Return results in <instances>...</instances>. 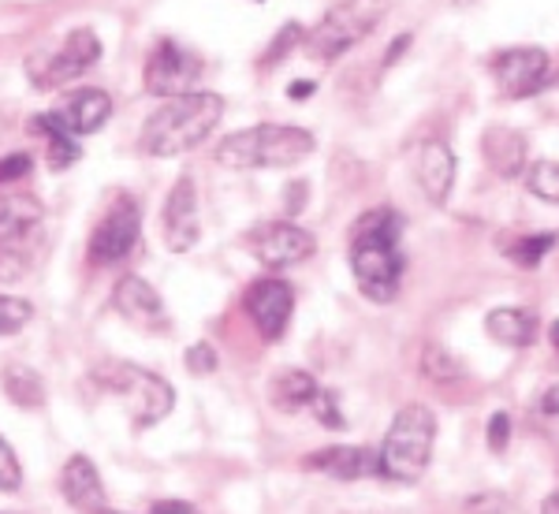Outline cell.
Segmentation results:
<instances>
[{
	"label": "cell",
	"instance_id": "obj_1",
	"mask_svg": "<svg viewBox=\"0 0 559 514\" xmlns=\"http://www.w3.org/2000/svg\"><path fill=\"white\" fill-rule=\"evenodd\" d=\"M400 239L403 216L392 205L362 213L350 228V273H355L358 291L377 306H388L400 295L403 273H407Z\"/></svg>",
	"mask_w": 559,
	"mask_h": 514
},
{
	"label": "cell",
	"instance_id": "obj_2",
	"mask_svg": "<svg viewBox=\"0 0 559 514\" xmlns=\"http://www.w3.org/2000/svg\"><path fill=\"white\" fill-rule=\"evenodd\" d=\"M224 116V97L213 89H191L157 108L139 134V150L146 157H183L202 146Z\"/></svg>",
	"mask_w": 559,
	"mask_h": 514
},
{
	"label": "cell",
	"instance_id": "obj_3",
	"mask_svg": "<svg viewBox=\"0 0 559 514\" xmlns=\"http://www.w3.org/2000/svg\"><path fill=\"white\" fill-rule=\"evenodd\" d=\"M318 150L306 128L295 123H254L247 131H236L216 146V165L236 168V171H254V168H287L299 165L310 153Z\"/></svg>",
	"mask_w": 559,
	"mask_h": 514
},
{
	"label": "cell",
	"instance_id": "obj_4",
	"mask_svg": "<svg viewBox=\"0 0 559 514\" xmlns=\"http://www.w3.org/2000/svg\"><path fill=\"white\" fill-rule=\"evenodd\" d=\"M432 444H437V414L426 403L400 407L377 451V477L392 485H414L429 470Z\"/></svg>",
	"mask_w": 559,
	"mask_h": 514
},
{
	"label": "cell",
	"instance_id": "obj_5",
	"mask_svg": "<svg viewBox=\"0 0 559 514\" xmlns=\"http://www.w3.org/2000/svg\"><path fill=\"white\" fill-rule=\"evenodd\" d=\"M97 381H102L105 392H112L116 399L123 403L131 426H139V429H150V426H157V421H165L176 407L173 384L142 366L108 362L97 369Z\"/></svg>",
	"mask_w": 559,
	"mask_h": 514
},
{
	"label": "cell",
	"instance_id": "obj_6",
	"mask_svg": "<svg viewBox=\"0 0 559 514\" xmlns=\"http://www.w3.org/2000/svg\"><path fill=\"white\" fill-rule=\"evenodd\" d=\"M388 0H344L332 8L324 20L306 34V52L318 60H336L344 57L350 45H358L384 20Z\"/></svg>",
	"mask_w": 559,
	"mask_h": 514
},
{
	"label": "cell",
	"instance_id": "obj_7",
	"mask_svg": "<svg viewBox=\"0 0 559 514\" xmlns=\"http://www.w3.org/2000/svg\"><path fill=\"white\" fill-rule=\"evenodd\" d=\"M102 60V41L94 31H71L60 45H41L26 57V75L38 89H57L79 79L90 64Z\"/></svg>",
	"mask_w": 559,
	"mask_h": 514
},
{
	"label": "cell",
	"instance_id": "obj_8",
	"mask_svg": "<svg viewBox=\"0 0 559 514\" xmlns=\"http://www.w3.org/2000/svg\"><path fill=\"white\" fill-rule=\"evenodd\" d=\"M139 236H142V210L139 202L128 194H120L108 213L102 216V224L94 228L90 236V261L94 265H116L139 247Z\"/></svg>",
	"mask_w": 559,
	"mask_h": 514
},
{
	"label": "cell",
	"instance_id": "obj_9",
	"mask_svg": "<svg viewBox=\"0 0 559 514\" xmlns=\"http://www.w3.org/2000/svg\"><path fill=\"white\" fill-rule=\"evenodd\" d=\"M198 75H202V60L173 38L157 41V49L146 60V89L153 97H165V101L191 94Z\"/></svg>",
	"mask_w": 559,
	"mask_h": 514
},
{
	"label": "cell",
	"instance_id": "obj_10",
	"mask_svg": "<svg viewBox=\"0 0 559 514\" xmlns=\"http://www.w3.org/2000/svg\"><path fill=\"white\" fill-rule=\"evenodd\" d=\"M548 71H552V60L537 45H519V49H508L492 60V79L508 101H522V97H534L537 89H545Z\"/></svg>",
	"mask_w": 559,
	"mask_h": 514
},
{
	"label": "cell",
	"instance_id": "obj_11",
	"mask_svg": "<svg viewBox=\"0 0 559 514\" xmlns=\"http://www.w3.org/2000/svg\"><path fill=\"white\" fill-rule=\"evenodd\" d=\"M250 250L265 268H292L318 250V239L292 220H269L250 231Z\"/></svg>",
	"mask_w": 559,
	"mask_h": 514
},
{
	"label": "cell",
	"instance_id": "obj_12",
	"mask_svg": "<svg viewBox=\"0 0 559 514\" xmlns=\"http://www.w3.org/2000/svg\"><path fill=\"white\" fill-rule=\"evenodd\" d=\"M242 306H247V318L254 321L261 339L276 343L287 332V324H292L295 291H292V284H287V279L265 276V279H258V284H250Z\"/></svg>",
	"mask_w": 559,
	"mask_h": 514
},
{
	"label": "cell",
	"instance_id": "obj_13",
	"mask_svg": "<svg viewBox=\"0 0 559 514\" xmlns=\"http://www.w3.org/2000/svg\"><path fill=\"white\" fill-rule=\"evenodd\" d=\"M160 228H165V242L173 254H187L202 239V220H198V191L191 176H179L176 187L165 198L160 210Z\"/></svg>",
	"mask_w": 559,
	"mask_h": 514
},
{
	"label": "cell",
	"instance_id": "obj_14",
	"mask_svg": "<svg viewBox=\"0 0 559 514\" xmlns=\"http://www.w3.org/2000/svg\"><path fill=\"white\" fill-rule=\"evenodd\" d=\"M60 489H64V500L75 507L79 514H108L112 507L105 503V485L97 466L90 463L86 455L68 458L64 474H60Z\"/></svg>",
	"mask_w": 559,
	"mask_h": 514
},
{
	"label": "cell",
	"instance_id": "obj_15",
	"mask_svg": "<svg viewBox=\"0 0 559 514\" xmlns=\"http://www.w3.org/2000/svg\"><path fill=\"white\" fill-rule=\"evenodd\" d=\"M41 202L26 191H4L0 194V250H23L31 231L41 224Z\"/></svg>",
	"mask_w": 559,
	"mask_h": 514
},
{
	"label": "cell",
	"instance_id": "obj_16",
	"mask_svg": "<svg viewBox=\"0 0 559 514\" xmlns=\"http://www.w3.org/2000/svg\"><path fill=\"white\" fill-rule=\"evenodd\" d=\"M112 306L120 318L142 324V328H160L165 324V302H160L157 287L146 284L142 276H123L112 291Z\"/></svg>",
	"mask_w": 559,
	"mask_h": 514
},
{
	"label": "cell",
	"instance_id": "obj_17",
	"mask_svg": "<svg viewBox=\"0 0 559 514\" xmlns=\"http://www.w3.org/2000/svg\"><path fill=\"white\" fill-rule=\"evenodd\" d=\"M418 183L432 205H444L455 187V150L448 142H426L418 150Z\"/></svg>",
	"mask_w": 559,
	"mask_h": 514
},
{
	"label": "cell",
	"instance_id": "obj_18",
	"mask_svg": "<svg viewBox=\"0 0 559 514\" xmlns=\"http://www.w3.org/2000/svg\"><path fill=\"white\" fill-rule=\"evenodd\" d=\"M306 470L336 477V481H358V477H377V451L369 447H324L306 458Z\"/></svg>",
	"mask_w": 559,
	"mask_h": 514
},
{
	"label": "cell",
	"instance_id": "obj_19",
	"mask_svg": "<svg viewBox=\"0 0 559 514\" xmlns=\"http://www.w3.org/2000/svg\"><path fill=\"white\" fill-rule=\"evenodd\" d=\"M481 157L500 179H515L526 171V139L511 128H489L481 134Z\"/></svg>",
	"mask_w": 559,
	"mask_h": 514
},
{
	"label": "cell",
	"instance_id": "obj_20",
	"mask_svg": "<svg viewBox=\"0 0 559 514\" xmlns=\"http://www.w3.org/2000/svg\"><path fill=\"white\" fill-rule=\"evenodd\" d=\"M485 336L500 347H530L537 339V321L534 313L519 310V306H496L485 313Z\"/></svg>",
	"mask_w": 559,
	"mask_h": 514
},
{
	"label": "cell",
	"instance_id": "obj_21",
	"mask_svg": "<svg viewBox=\"0 0 559 514\" xmlns=\"http://www.w3.org/2000/svg\"><path fill=\"white\" fill-rule=\"evenodd\" d=\"M318 392H321L318 381H313L306 369H284V373L273 376V384H269V403H273L280 414H299L313 407Z\"/></svg>",
	"mask_w": 559,
	"mask_h": 514
},
{
	"label": "cell",
	"instance_id": "obj_22",
	"mask_svg": "<svg viewBox=\"0 0 559 514\" xmlns=\"http://www.w3.org/2000/svg\"><path fill=\"white\" fill-rule=\"evenodd\" d=\"M64 123L71 128V134H94L102 131V123L112 116V97L105 94V89H79V94L68 97L64 105Z\"/></svg>",
	"mask_w": 559,
	"mask_h": 514
},
{
	"label": "cell",
	"instance_id": "obj_23",
	"mask_svg": "<svg viewBox=\"0 0 559 514\" xmlns=\"http://www.w3.org/2000/svg\"><path fill=\"white\" fill-rule=\"evenodd\" d=\"M34 128L49 139V168L52 171H64V168L75 165L79 157H83V153H79V139L71 134V128L64 123V116H60V112L38 116V120H34Z\"/></svg>",
	"mask_w": 559,
	"mask_h": 514
},
{
	"label": "cell",
	"instance_id": "obj_24",
	"mask_svg": "<svg viewBox=\"0 0 559 514\" xmlns=\"http://www.w3.org/2000/svg\"><path fill=\"white\" fill-rule=\"evenodd\" d=\"M0 384H4L8 399L23 410H38L45 403V381H41L38 369H31V366H20V362L8 366L4 373H0Z\"/></svg>",
	"mask_w": 559,
	"mask_h": 514
},
{
	"label": "cell",
	"instance_id": "obj_25",
	"mask_svg": "<svg viewBox=\"0 0 559 514\" xmlns=\"http://www.w3.org/2000/svg\"><path fill=\"white\" fill-rule=\"evenodd\" d=\"M552 247H556L552 231H540V236H522V239L508 242V247H500V250H503V258H511L519 268H537Z\"/></svg>",
	"mask_w": 559,
	"mask_h": 514
},
{
	"label": "cell",
	"instance_id": "obj_26",
	"mask_svg": "<svg viewBox=\"0 0 559 514\" xmlns=\"http://www.w3.org/2000/svg\"><path fill=\"white\" fill-rule=\"evenodd\" d=\"M526 191L548 205H559V160H534L526 168Z\"/></svg>",
	"mask_w": 559,
	"mask_h": 514
},
{
	"label": "cell",
	"instance_id": "obj_27",
	"mask_svg": "<svg viewBox=\"0 0 559 514\" xmlns=\"http://www.w3.org/2000/svg\"><path fill=\"white\" fill-rule=\"evenodd\" d=\"M34 318V306L26 299H12V295H0V336H12V332L26 328Z\"/></svg>",
	"mask_w": 559,
	"mask_h": 514
},
{
	"label": "cell",
	"instance_id": "obj_28",
	"mask_svg": "<svg viewBox=\"0 0 559 514\" xmlns=\"http://www.w3.org/2000/svg\"><path fill=\"white\" fill-rule=\"evenodd\" d=\"M302 38H306V31H302L299 23H284V26H280V34H276V41L269 45L265 57H261V68H273L276 60H284L287 52H292Z\"/></svg>",
	"mask_w": 559,
	"mask_h": 514
},
{
	"label": "cell",
	"instance_id": "obj_29",
	"mask_svg": "<svg viewBox=\"0 0 559 514\" xmlns=\"http://www.w3.org/2000/svg\"><path fill=\"white\" fill-rule=\"evenodd\" d=\"M511 414L508 410H496L492 418H489V429H485V444H489L492 455H503L511 444Z\"/></svg>",
	"mask_w": 559,
	"mask_h": 514
},
{
	"label": "cell",
	"instance_id": "obj_30",
	"mask_svg": "<svg viewBox=\"0 0 559 514\" xmlns=\"http://www.w3.org/2000/svg\"><path fill=\"white\" fill-rule=\"evenodd\" d=\"M313 414H318V421L324 429H347V418L340 414V399H336V392H318V399H313Z\"/></svg>",
	"mask_w": 559,
	"mask_h": 514
},
{
	"label": "cell",
	"instance_id": "obj_31",
	"mask_svg": "<svg viewBox=\"0 0 559 514\" xmlns=\"http://www.w3.org/2000/svg\"><path fill=\"white\" fill-rule=\"evenodd\" d=\"M426 373L432 376V381H455L463 369H459V362L452 355H444L440 347H429V355H426Z\"/></svg>",
	"mask_w": 559,
	"mask_h": 514
},
{
	"label": "cell",
	"instance_id": "obj_32",
	"mask_svg": "<svg viewBox=\"0 0 559 514\" xmlns=\"http://www.w3.org/2000/svg\"><path fill=\"white\" fill-rule=\"evenodd\" d=\"M187 369H191L194 376H210L216 369V350L210 343H194V347H187Z\"/></svg>",
	"mask_w": 559,
	"mask_h": 514
},
{
	"label": "cell",
	"instance_id": "obj_33",
	"mask_svg": "<svg viewBox=\"0 0 559 514\" xmlns=\"http://www.w3.org/2000/svg\"><path fill=\"white\" fill-rule=\"evenodd\" d=\"M23 176H31V157H26V153H8V157L0 160V187L20 183Z\"/></svg>",
	"mask_w": 559,
	"mask_h": 514
},
{
	"label": "cell",
	"instance_id": "obj_34",
	"mask_svg": "<svg viewBox=\"0 0 559 514\" xmlns=\"http://www.w3.org/2000/svg\"><path fill=\"white\" fill-rule=\"evenodd\" d=\"M20 481H23L20 463H15L12 447L0 440V489H20Z\"/></svg>",
	"mask_w": 559,
	"mask_h": 514
},
{
	"label": "cell",
	"instance_id": "obj_35",
	"mask_svg": "<svg viewBox=\"0 0 559 514\" xmlns=\"http://www.w3.org/2000/svg\"><path fill=\"white\" fill-rule=\"evenodd\" d=\"M466 511H471V514H500L503 511V495H496V492L471 495V500H466Z\"/></svg>",
	"mask_w": 559,
	"mask_h": 514
},
{
	"label": "cell",
	"instance_id": "obj_36",
	"mask_svg": "<svg viewBox=\"0 0 559 514\" xmlns=\"http://www.w3.org/2000/svg\"><path fill=\"white\" fill-rule=\"evenodd\" d=\"M537 410L548 414V418H559V384H548L545 395L537 399Z\"/></svg>",
	"mask_w": 559,
	"mask_h": 514
},
{
	"label": "cell",
	"instance_id": "obj_37",
	"mask_svg": "<svg viewBox=\"0 0 559 514\" xmlns=\"http://www.w3.org/2000/svg\"><path fill=\"white\" fill-rule=\"evenodd\" d=\"M150 514H198V511L191 507V503H183V500H160Z\"/></svg>",
	"mask_w": 559,
	"mask_h": 514
},
{
	"label": "cell",
	"instance_id": "obj_38",
	"mask_svg": "<svg viewBox=\"0 0 559 514\" xmlns=\"http://www.w3.org/2000/svg\"><path fill=\"white\" fill-rule=\"evenodd\" d=\"M407 49H411V34H400V38L392 41V49L384 52V68H392L395 60H400V57H403V52H407Z\"/></svg>",
	"mask_w": 559,
	"mask_h": 514
},
{
	"label": "cell",
	"instance_id": "obj_39",
	"mask_svg": "<svg viewBox=\"0 0 559 514\" xmlns=\"http://www.w3.org/2000/svg\"><path fill=\"white\" fill-rule=\"evenodd\" d=\"M313 89H318V83L302 79V83H292V86H287V97H292V101H306V97H310Z\"/></svg>",
	"mask_w": 559,
	"mask_h": 514
},
{
	"label": "cell",
	"instance_id": "obj_40",
	"mask_svg": "<svg viewBox=\"0 0 559 514\" xmlns=\"http://www.w3.org/2000/svg\"><path fill=\"white\" fill-rule=\"evenodd\" d=\"M540 514H559V492H552L545 503H540Z\"/></svg>",
	"mask_w": 559,
	"mask_h": 514
},
{
	"label": "cell",
	"instance_id": "obj_41",
	"mask_svg": "<svg viewBox=\"0 0 559 514\" xmlns=\"http://www.w3.org/2000/svg\"><path fill=\"white\" fill-rule=\"evenodd\" d=\"M548 339H552V347L559 350V321H552V324H548Z\"/></svg>",
	"mask_w": 559,
	"mask_h": 514
},
{
	"label": "cell",
	"instance_id": "obj_42",
	"mask_svg": "<svg viewBox=\"0 0 559 514\" xmlns=\"http://www.w3.org/2000/svg\"><path fill=\"white\" fill-rule=\"evenodd\" d=\"M452 4H455V8H474L477 0H452Z\"/></svg>",
	"mask_w": 559,
	"mask_h": 514
},
{
	"label": "cell",
	"instance_id": "obj_43",
	"mask_svg": "<svg viewBox=\"0 0 559 514\" xmlns=\"http://www.w3.org/2000/svg\"><path fill=\"white\" fill-rule=\"evenodd\" d=\"M0 514H8V511H0Z\"/></svg>",
	"mask_w": 559,
	"mask_h": 514
},
{
	"label": "cell",
	"instance_id": "obj_44",
	"mask_svg": "<svg viewBox=\"0 0 559 514\" xmlns=\"http://www.w3.org/2000/svg\"><path fill=\"white\" fill-rule=\"evenodd\" d=\"M258 4H261V0H258Z\"/></svg>",
	"mask_w": 559,
	"mask_h": 514
}]
</instances>
